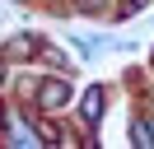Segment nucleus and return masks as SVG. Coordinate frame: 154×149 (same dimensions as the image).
Here are the masks:
<instances>
[{"label":"nucleus","instance_id":"f257e3e1","mask_svg":"<svg viewBox=\"0 0 154 149\" xmlns=\"http://www.w3.org/2000/svg\"><path fill=\"white\" fill-rule=\"evenodd\" d=\"M38 98H42V107H61V102L70 98V89H66L61 79H47V84H42V93H38Z\"/></svg>","mask_w":154,"mask_h":149},{"label":"nucleus","instance_id":"20e7f679","mask_svg":"<svg viewBox=\"0 0 154 149\" xmlns=\"http://www.w3.org/2000/svg\"><path fill=\"white\" fill-rule=\"evenodd\" d=\"M131 140H135V144H145V149H149V144H154V121H140Z\"/></svg>","mask_w":154,"mask_h":149},{"label":"nucleus","instance_id":"7ed1b4c3","mask_svg":"<svg viewBox=\"0 0 154 149\" xmlns=\"http://www.w3.org/2000/svg\"><path fill=\"white\" fill-rule=\"evenodd\" d=\"M10 144H42L38 135H28L23 130V121H14V130H10Z\"/></svg>","mask_w":154,"mask_h":149},{"label":"nucleus","instance_id":"f03ea898","mask_svg":"<svg viewBox=\"0 0 154 149\" xmlns=\"http://www.w3.org/2000/svg\"><path fill=\"white\" fill-rule=\"evenodd\" d=\"M79 112H84V121L94 126V121L103 117V93H98V89H89V93H84V102H79Z\"/></svg>","mask_w":154,"mask_h":149}]
</instances>
